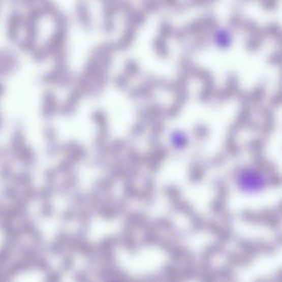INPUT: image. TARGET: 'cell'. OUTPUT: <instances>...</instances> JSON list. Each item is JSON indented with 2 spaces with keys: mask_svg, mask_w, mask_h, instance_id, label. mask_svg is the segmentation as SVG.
Masks as SVG:
<instances>
[{
  "mask_svg": "<svg viewBox=\"0 0 282 282\" xmlns=\"http://www.w3.org/2000/svg\"><path fill=\"white\" fill-rule=\"evenodd\" d=\"M239 184L246 191H258L264 188L265 180L257 171H247L240 176Z\"/></svg>",
  "mask_w": 282,
  "mask_h": 282,
  "instance_id": "1",
  "label": "cell"
}]
</instances>
